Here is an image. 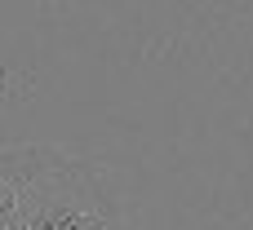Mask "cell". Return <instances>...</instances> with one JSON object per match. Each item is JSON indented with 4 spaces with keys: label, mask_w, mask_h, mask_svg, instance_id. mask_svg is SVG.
<instances>
[{
    "label": "cell",
    "mask_w": 253,
    "mask_h": 230,
    "mask_svg": "<svg viewBox=\"0 0 253 230\" xmlns=\"http://www.w3.org/2000/svg\"><path fill=\"white\" fill-rule=\"evenodd\" d=\"M0 173L13 186L27 230H120V208L102 173L62 146H0Z\"/></svg>",
    "instance_id": "obj_1"
},
{
    "label": "cell",
    "mask_w": 253,
    "mask_h": 230,
    "mask_svg": "<svg viewBox=\"0 0 253 230\" xmlns=\"http://www.w3.org/2000/svg\"><path fill=\"white\" fill-rule=\"evenodd\" d=\"M0 230H27L22 213H18V199H13V186H9L4 173H0Z\"/></svg>",
    "instance_id": "obj_2"
}]
</instances>
